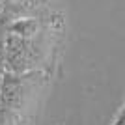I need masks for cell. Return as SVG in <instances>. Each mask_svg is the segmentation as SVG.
Wrapping results in <instances>:
<instances>
[{
    "label": "cell",
    "instance_id": "6da1fadb",
    "mask_svg": "<svg viewBox=\"0 0 125 125\" xmlns=\"http://www.w3.org/2000/svg\"><path fill=\"white\" fill-rule=\"evenodd\" d=\"M36 73H2V86H0V104L11 110H21L30 101L32 82Z\"/></svg>",
    "mask_w": 125,
    "mask_h": 125
},
{
    "label": "cell",
    "instance_id": "7a4b0ae2",
    "mask_svg": "<svg viewBox=\"0 0 125 125\" xmlns=\"http://www.w3.org/2000/svg\"><path fill=\"white\" fill-rule=\"evenodd\" d=\"M4 58H6V69L8 71L26 73L30 69V62H32L30 39L10 32L4 41Z\"/></svg>",
    "mask_w": 125,
    "mask_h": 125
},
{
    "label": "cell",
    "instance_id": "3957f363",
    "mask_svg": "<svg viewBox=\"0 0 125 125\" xmlns=\"http://www.w3.org/2000/svg\"><path fill=\"white\" fill-rule=\"evenodd\" d=\"M10 32L11 34H17L21 37H32L37 32V22H36V19H21V21L11 24Z\"/></svg>",
    "mask_w": 125,
    "mask_h": 125
},
{
    "label": "cell",
    "instance_id": "277c9868",
    "mask_svg": "<svg viewBox=\"0 0 125 125\" xmlns=\"http://www.w3.org/2000/svg\"><path fill=\"white\" fill-rule=\"evenodd\" d=\"M15 121H17L15 110L6 108L4 104H0V125H15Z\"/></svg>",
    "mask_w": 125,
    "mask_h": 125
},
{
    "label": "cell",
    "instance_id": "5b68a950",
    "mask_svg": "<svg viewBox=\"0 0 125 125\" xmlns=\"http://www.w3.org/2000/svg\"><path fill=\"white\" fill-rule=\"evenodd\" d=\"M6 69V58H4V41H0V71L4 73Z\"/></svg>",
    "mask_w": 125,
    "mask_h": 125
},
{
    "label": "cell",
    "instance_id": "8992f818",
    "mask_svg": "<svg viewBox=\"0 0 125 125\" xmlns=\"http://www.w3.org/2000/svg\"><path fill=\"white\" fill-rule=\"evenodd\" d=\"M114 125H125V106L121 108V112L118 114V118H116Z\"/></svg>",
    "mask_w": 125,
    "mask_h": 125
},
{
    "label": "cell",
    "instance_id": "52a82bcc",
    "mask_svg": "<svg viewBox=\"0 0 125 125\" xmlns=\"http://www.w3.org/2000/svg\"><path fill=\"white\" fill-rule=\"evenodd\" d=\"M0 86H2V71H0Z\"/></svg>",
    "mask_w": 125,
    "mask_h": 125
}]
</instances>
